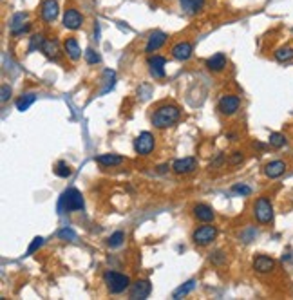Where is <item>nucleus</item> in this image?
<instances>
[{"label": "nucleus", "mask_w": 293, "mask_h": 300, "mask_svg": "<svg viewBox=\"0 0 293 300\" xmlns=\"http://www.w3.org/2000/svg\"><path fill=\"white\" fill-rule=\"evenodd\" d=\"M179 6L187 15H198L205 8V0H179Z\"/></svg>", "instance_id": "obj_21"}, {"label": "nucleus", "mask_w": 293, "mask_h": 300, "mask_svg": "<svg viewBox=\"0 0 293 300\" xmlns=\"http://www.w3.org/2000/svg\"><path fill=\"white\" fill-rule=\"evenodd\" d=\"M179 116L181 112L175 105H161L152 114V125L156 128H168L178 121Z\"/></svg>", "instance_id": "obj_1"}, {"label": "nucleus", "mask_w": 293, "mask_h": 300, "mask_svg": "<svg viewBox=\"0 0 293 300\" xmlns=\"http://www.w3.org/2000/svg\"><path fill=\"white\" fill-rule=\"evenodd\" d=\"M64 49H65V54L71 58L72 62H78V60L82 58V49H80V46H78V40L76 38H67V40H65Z\"/></svg>", "instance_id": "obj_19"}, {"label": "nucleus", "mask_w": 293, "mask_h": 300, "mask_svg": "<svg viewBox=\"0 0 293 300\" xmlns=\"http://www.w3.org/2000/svg\"><path fill=\"white\" fill-rule=\"evenodd\" d=\"M84 26V16L78 9H67L64 13V27L65 29H71V31H76Z\"/></svg>", "instance_id": "obj_10"}, {"label": "nucleus", "mask_w": 293, "mask_h": 300, "mask_svg": "<svg viewBox=\"0 0 293 300\" xmlns=\"http://www.w3.org/2000/svg\"><path fill=\"white\" fill-rule=\"evenodd\" d=\"M103 282H105L107 289L111 293H114V295H120L127 288H130V278L123 273H118V271H105Z\"/></svg>", "instance_id": "obj_3"}, {"label": "nucleus", "mask_w": 293, "mask_h": 300, "mask_svg": "<svg viewBox=\"0 0 293 300\" xmlns=\"http://www.w3.org/2000/svg\"><path fill=\"white\" fill-rule=\"evenodd\" d=\"M170 53L175 60H179V62H187V60H190L192 53H194V47H192L190 42H179L172 47Z\"/></svg>", "instance_id": "obj_14"}, {"label": "nucleus", "mask_w": 293, "mask_h": 300, "mask_svg": "<svg viewBox=\"0 0 293 300\" xmlns=\"http://www.w3.org/2000/svg\"><path fill=\"white\" fill-rule=\"evenodd\" d=\"M96 163H100L103 166H118L123 163V158L118 154H102L96 158Z\"/></svg>", "instance_id": "obj_22"}, {"label": "nucleus", "mask_w": 293, "mask_h": 300, "mask_svg": "<svg viewBox=\"0 0 293 300\" xmlns=\"http://www.w3.org/2000/svg\"><path fill=\"white\" fill-rule=\"evenodd\" d=\"M150 291H152V284H150V281L143 278V281H136L134 284H130L129 296L132 300H143L150 295Z\"/></svg>", "instance_id": "obj_9"}, {"label": "nucleus", "mask_w": 293, "mask_h": 300, "mask_svg": "<svg viewBox=\"0 0 293 300\" xmlns=\"http://www.w3.org/2000/svg\"><path fill=\"white\" fill-rule=\"evenodd\" d=\"M154 136L150 132H141L136 139H134V150H136L140 156H149L150 152L154 150Z\"/></svg>", "instance_id": "obj_6"}, {"label": "nucleus", "mask_w": 293, "mask_h": 300, "mask_svg": "<svg viewBox=\"0 0 293 300\" xmlns=\"http://www.w3.org/2000/svg\"><path fill=\"white\" fill-rule=\"evenodd\" d=\"M268 143H270L274 148H282V146L286 145V138H284V134H281V132H271Z\"/></svg>", "instance_id": "obj_27"}, {"label": "nucleus", "mask_w": 293, "mask_h": 300, "mask_svg": "<svg viewBox=\"0 0 293 300\" xmlns=\"http://www.w3.org/2000/svg\"><path fill=\"white\" fill-rule=\"evenodd\" d=\"M198 168V159L196 158H183V159H175L172 170L179 176H185V174H190Z\"/></svg>", "instance_id": "obj_12"}, {"label": "nucleus", "mask_w": 293, "mask_h": 300, "mask_svg": "<svg viewBox=\"0 0 293 300\" xmlns=\"http://www.w3.org/2000/svg\"><path fill=\"white\" fill-rule=\"evenodd\" d=\"M85 201L82 196L80 190L76 188H67L60 197V204H58V210L60 213L64 212H78V210H84Z\"/></svg>", "instance_id": "obj_2"}, {"label": "nucleus", "mask_w": 293, "mask_h": 300, "mask_svg": "<svg viewBox=\"0 0 293 300\" xmlns=\"http://www.w3.org/2000/svg\"><path fill=\"white\" fill-rule=\"evenodd\" d=\"M85 60H87V63L94 66V63H100V62H102V56H100V54L96 53L94 49H91V47H89V49L85 51Z\"/></svg>", "instance_id": "obj_31"}, {"label": "nucleus", "mask_w": 293, "mask_h": 300, "mask_svg": "<svg viewBox=\"0 0 293 300\" xmlns=\"http://www.w3.org/2000/svg\"><path fill=\"white\" fill-rule=\"evenodd\" d=\"M194 288H196V281L192 278V281H188V282H185L183 286H179V288L172 293V298H175V300L183 298V296H187L190 291H194Z\"/></svg>", "instance_id": "obj_23"}, {"label": "nucleus", "mask_w": 293, "mask_h": 300, "mask_svg": "<svg viewBox=\"0 0 293 300\" xmlns=\"http://www.w3.org/2000/svg\"><path fill=\"white\" fill-rule=\"evenodd\" d=\"M194 216H196V219L201 221V223H212L216 213H213V210L208 206V204H196Z\"/></svg>", "instance_id": "obj_17"}, {"label": "nucleus", "mask_w": 293, "mask_h": 300, "mask_svg": "<svg viewBox=\"0 0 293 300\" xmlns=\"http://www.w3.org/2000/svg\"><path fill=\"white\" fill-rule=\"evenodd\" d=\"M44 244V239L42 237H34L33 239V243L29 244V248H27V255H31V253H34V251L38 250L40 246Z\"/></svg>", "instance_id": "obj_35"}, {"label": "nucleus", "mask_w": 293, "mask_h": 300, "mask_svg": "<svg viewBox=\"0 0 293 300\" xmlns=\"http://www.w3.org/2000/svg\"><path fill=\"white\" fill-rule=\"evenodd\" d=\"M54 174H56L58 177H64V179H67V177L72 174V170H71V166H69L65 161H60V163H56V168H54Z\"/></svg>", "instance_id": "obj_29"}, {"label": "nucleus", "mask_w": 293, "mask_h": 300, "mask_svg": "<svg viewBox=\"0 0 293 300\" xmlns=\"http://www.w3.org/2000/svg\"><path fill=\"white\" fill-rule=\"evenodd\" d=\"M286 172V163L284 161H270L266 166H264V174H266V177H270V179H277V177H281L282 174Z\"/></svg>", "instance_id": "obj_18"}, {"label": "nucleus", "mask_w": 293, "mask_h": 300, "mask_svg": "<svg viewBox=\"0 0 293 300\" xmlns=\"http://www.w3.org/2000/svg\"><path fill=\"white\" fill-rule=\"evenodd\" d=\"M206 67H208V71H212V73H221L226 67V56L223 53L213 54V56H210L208 60H206Z\"/></svg>", "instance_id": "obj_20"}, {"label": "nucleus", "mask_w": 293, "mask_h": 300, "mask_svg": "<svg viewBox=\"0 0 293 300\" xmlns=\"http://www.w3.org/2000/svg\"><path fill=\"white\" fill-rule=\"evenodd\" d=\"M34 100H36V94H34V93L22 94V98H18V101H16V109H18L20 112L27 111V109H29L31 105L34 103Z\"/></svg>", "instance_id": "obj_25"}, {"label": "nucleus", "mask_w": 293, "mask_h": 300, "mask_svg": "<svg viewBox=\"0 0 293 300\" xmlns=\"http://www.w3.org/2000/svg\"><path fill=\"white\" fill-rule=\"evenodd\" d=\"M58 237L64 239V241H76V231L72 230V228H62L58 231Z\"/></svg>", "instance_id": "obj_32"}, {"label": "nucleus", "mask_w": 293, "mask_h": 300, "mask_svg": "<svg viewBox=\"0 0 293 300\" xmlns=\"http://www.w3.org/2000/svg\"><path fill=\"white\" fill-rule=\"evenodd\" d=\"M165 42H167V33L154 31L152 35L149 36V42L145 46V51H147V53H156L158 49H161V47L165 46Z\"/></svg>", "instance_id": "obj_16"}, {"label": "nucleus", "mask_w": 293, "mask_h": 300, "mask_svg": "<svg viewBox=\"0 0 293 300\" xmlns=\"http://www.w3.org/2000/svg\"><path fill=\"white\" fill-rule=\"evenodd\" d=\"M9 96H11V87H9L8 83H4V85H2V96H0L2 103H6V101L9 100Z\"/></svg>", "instance_id": "obj_37"}, {"label": "nucleus", "mask_w": 293, "mask_h": 300, "mask_svg": "<svg viewBox=\"0 0 293 300\" xmlns=\"http://www.w3.org/2000/svg\"><path fill=\"white\" fill-rule=\"evenodd\" d=\"M275 268V261L268 255H257L253 259V269L257 273H270Z\"/></svg>", "instance_id": "obj_15"}, {"label": "nucleus", "mask_w": 293, "mask_h": 300, "mask_svg": "<svg viewBox=\"0 0 293 300\" xmlns=\"http://www.w3.org/2000/svg\"><path fill=\"white\" fill-rule=\"evenodd\" d=\"M26 22H27V13H15L11 16V20H9V31H11V35L20 36L29 31L31 24H26Z\"/></svg>", "instance_id": "obj_7"}, {"label": "nucleus", "mask_w": 293, "mask_h": 300, "mask_svg": "<svg viewBox=\"0 0 293 300\" xmlns=\"http://www.w3.org/2000/svg\"><path fill=\"white\" fill-rule=\"evenodd\" d=\"M275 60L277 62H289V60H293V47H279L277 51H275Z\"/></svg>", "instance_id": "obj_26"}, {"label": "nucleus", "mask_w": 293, "mask_h": 300, "mask_svg": "<svg viewBox=\"0 0 293 300\" xmlns=\"http://www.w3.org/2000/svg\"><path fill=\"white\" fill-rule=\"evenodd\" d=\"M123 241H125V233H123V231H114V233L109 237L107 244L111 248H120L123 244Z\"/></svg>", "instance_id": "obj_28"}, {"label": "nucleus", "mask_w": 293, "mask_h": 300, "mask_svg": "<svg viewBox=\"0 0 293 300\" xmlns=\"http://www.w3.org/2000/svg\"><path fill=\"white\" fill-rule=\"evenodd\" d=\"M223 161H225V156L219 154V156H217V158H216V161L210 163V168H217V166H219V165H223Z\"/></svg>", "instance_id": "obj_38"}, {"label": "nucleus", "mask_w": 293, "mask_h": 300, "mask_svg": "<svg viewBox=\"0 0 293 300\" xmlns=\"http://www.w3.org/2000/svg\"><path fill=\"white\" fill-rule=\"evenodd\" d=\"M147 66H149V73L152 78H156V80L165 78V66H167V60H165L163 56H158V54L156 56H150Z\"/></svg>", "instance_id": "obj_11"}, {"label": "nucleus", "mask_w": 293, "mask_h": 300, "mask_svg": "<svg viewBox=\"0 0 293 300\" xmlns=\"http://www.w3.org/2000/svg\"><path fill=\"white\" fill-rule=\"evenodd\" d=\"M167 168H168V165H161L160 168H158V172L163 174V172H167Z\"/></svg>", "instance_id": "obj_39"}, {"label": "nucleus", "mask_w": 293, "mask_h": 300, "mask_svg": "<svg viewBox=\"0 0 293 300\" xmlns=\"http://www.w3.org/2000/svg\"><path fill=\"white\" fill-rule=\"evenodd\" d=\"M210 261L217 266H223L226 262V255L223 253L221 250H217V251H213V253H210Z\"/></svg>", "instance_id": "obj_33"}, {"label": "nucleus", "mask_w": 293, "mask_h": 300, "mask_svg": "<svg viewBox=\"0 0 293 300\" xmlns=\"http://www.w3.org/2000/svg\"><path fill=\"white\" fill-rule=\"evenodd\" d=\"M219 111H221V114L225 116H232L236 114L237 111H239L241 107V98L236 96V94H225V96H221V100H219Z\"/></svg>", "instance_id": "obj_8"}, {"label": "nucleus", "mask_w": 293, "mask_h": 300, "mask_svg": "<svg viewBox=\"0 0 293 300\" xmlns=\"http://www.w3.org/2000/svg\"><path fill=\"white\" fill-rule=\"evenodd\" d=\"M216 237H217V228L210 226V224L199 226L198 230L192 233V241H194V244H198V246H208Z\"/></svg>", "instance_id": "obj_5"}, {"label": "nucleus", "mask_w": 293, "mask_h": 300, "mask_svg": "<svg viewBox=\"0 0 293 300\" xmlns=\"http://www.w3.org/2000/svg\"><path fill=\"white\" fill-rule=\"evenodd\" d=\"M232 192L237 194V196H250L251 194V188L248 185H244V183H241V185H233L232 186Z\"/></svg>", "instance_id": "obj_34"}, {"label": "nucleus", "mask_w": 293, "mask_h": 300, "mask_svg": "<svg viewBox=\"0 0 293 300\" xmlns=\"http://www.w3.org/2000/svg\"><path fill=\"white\" fill-rule=\"evenodd\" d=\"M42 53H46L47 58H53V60H56L58 54H60V49H58V42H56V40H46V44H44V47H42Z\"/></svg>", "instance_id": "obj_24"}, {"label": "nucleus", "mask_w": 293, "mask_h": 300, "mask_svg": "<svg viewBox=\"0 0 293 300\" xmlns=\"http://www.w3.org/2000/svg\"><path fill=\"white\" fill-rule=\"evenodd\" d=\"M58 13H60V8H58L56 0H42V18H44V22L53 24L54 20L58 18Z\"/></svg>", "instance_id": "obj_13"}, {"label": "nucleus", "mask_w": 293, "mask_h": 300, "mask_svg": "<svg viewBox=\"0 0 293 300\" xmlns=\"http://www.w3.org/2000/svg\"><path fill=\"white\" fill-rule=\"evenodd\" d=\"M44 44H46V38H44V35L40 33V35H34L31 36V44H29V53H33V51L40 49L42 51Z\"/></svg>", "instance_id": "obj_30"}, {"label": "nucleus", "mask_w": 293, "mask_h": 300, "mask_svg": "<svg viewBox=\"0 0 293 300\" xmlns=\"http://www.w3.org/2000/svg\"><path fill=\"white\" fill-rule=\"evenodd\" d=\"M244 161V156H243V152H232V156H230V159H228V163L232 166H236V165H241V163Z\"/></svg>", "instance_id": "obj_36"}, {"label": "nucleus", "mask_w": 293, "mask_h": 300, "mask_svg": "<svg viewBox=\"0 0 293 300\" xmlns=\"http://www.w3.org/2000/svg\"><path fill=\"white\" fill-rule=\"evenodd\" d=\"M253 216L261 224H268L274 221V206H271L270 199L266 197H259L253 204Z\"/></svg>", "instance_id": "obj_4"}]
</instances>
